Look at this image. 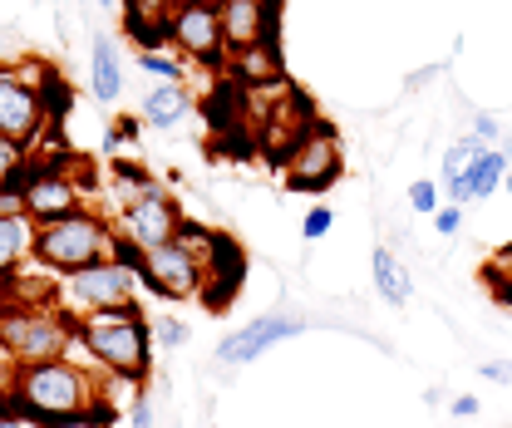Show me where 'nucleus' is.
<instances>
[{
  "instance_id": "412c9836",
  "label": "nucleus",
  "mask_w": 512,
  "mask_h": 428,
  "mask_svg": "<svg viewBox=\"0 0 512 428\" xmlns=\"http://www.w3.org/2000/svg\"><path fill=\"white\" fill-rule=\"evenodd\" d=\"M25 183H30V143L0 133V187H25Z\"/></svg>"
},
{
  "instance_id": "a878e982",
  "label": "nucleus",
  "mask_w": 512,
  "mask_h": 428,
  "mask_svg": "<svg viewBox=\"0 0 512 428\" xmlns=\"http://www.w3.org/2000/svg\"><path fill=\"white\" fill-rule=\"evenodd\" d=\"M330 227H335V212H330L325 202H316V207L306 212V222H301V237H306V242H320Z\"/></svg>"
},
{
  "instance_id": "5701e85b",
  "label": "nucleus",
  "mask_w": 512,
  "mask_h": 428,
  "mask_svg": "<svg viewBox=\"0 0 512 428\" xmlns=\"http://www.w3.org/2000/svg\"><path fill=\"white\" fill-rule=\"evenodd\" d=\"M192 340V325L188 320H178V315H163V320H153V345L158 350H183Z\"/></svg>"
},
{
  "instance_id": "423d86ee",
  "label": "nucleus",
  "mask_w": 512,
  "mask_h": 428,
  "mask_svg": "<svg viewBox=\"0 0 512 428\" xmlns=\"http://www.w3.org/2000/svg\"><path fill=\"white\" fill-rule=\"evenodd\" d=\"M138 281H143L153 296H163V301H192V296H202V286H207V261H202L188 242L173 237V242L143 251Z\"/></svg>"
},
{
  "instance_id": "7ed1b4c3",
  "label": "nucleus",
  "mask_w": 512,
  "mask_h": 428,
  "mask_svg": "<svg viewBox=\"0 0 512 428\" xmlns=\"http://www.w3.org/2000/svg\"><path fill=\"white\" fill-rule=\"evenodd\" d=\"M79 335V320L64 306H5L0 310V350L15 365H40V360H64Z\"/></svg>"
},
{
  "instance_id": "4468645a",
  "label": "nucleus",
  "mask_w": 512,
  "mask_h": 428,
  "mask_svg": "<svg viewBox=\"0 0 512 428\" xmlns=\"http://www.w3.org/2000/svg\"><path fill=\"white\" fill-rule=\"evenodd\" d=\"M15 69H20V79H30V84H35V94H40V104H45L50 123L69 114L74 94H69V79H64V69H55L50 60H15Z\"/></svg>"
},
{
  "instance_id": "f8f14e48",
  "label": "nucleus",
  "mask_w": 512,
  "mask_h": 428,
  "mask_svg": "<svg viewBox=\"0 0 512 428\" xmlns=\"http://www.w3.org/2000/svg\"><path fill=\"white\" fill-rule=\"evenodd\" d=\"M301 330H306V320H301V315H256L252 325L232 330V335L217 345V365H227V369L252 365L256 355H266V350H271V345H281V340H296Z\"/></svg>"
},
{
  "instance_id": "f03ea898",
  "label": "nucleus",
  "mask_w": 512,
  "mask_h": 428,
  "mask_svg": "<svg viewBox=\"0 0 512 428\" xmlns=\"http://www.w3.org/2000/svg\"><path fill=\"white\" fill-rule=\"evenodd\" d=\"M114 242H119L114 222L99 217V212H89V207H79V212H69L60 222H40L35 227L30 261L45 266V271H55V276H69V271H84V266L114 256Z\"/></svg>"
},
{
  "instance_id": "39448f33",
  "label": "nucleus",
  "mask_w": 512,
  "mask_h": 428,
  "mask_svg": "<svg viewBox=\"0 0 512 428\" xmlns=\"http://www.w3.org/2000/svg\"><path fill=\"white\" fill-rule=\"evenodd\" d=\"M133 291H138V271L119 256H104V261L64 276V291L55 296V306H64L79 320V315H94V310L124 306V301H133Z\"/></svg>"
},
{
  "instance_id": "72a5a7b5",
  "label": "nucleus",
  "mask_w": 512,
  "mask_h": 428,
  "mask_svg": "<svg viewBox=\"0 0 512 428\" xmlns=\"http://www.w3.org/2000/svg\"><path fill=\"white\" fill-rule=\"evenodd\" d=\"M0 428H40V424H30V419H20V414H5V419H0Z\"/></svg>"
},
{
  "instance_id": "473e14b6",
  "label": "nucleus",
  "mask_w": 512,
  "mask_h": 428,
  "mask_svg": "<svg viewBox=\"0 0 512 428\" xmlns=\"http://www.w3.org/2000/svg\"><path fill=\"white\" fill-rule=\"evenodd\" d=\"M143 5V15H173L178 10V0H138Z\"/></svg>"
},
{
  "instance_id": "f257e3e1",
  "label": "nucleus",
  "mask_w": 512,
  "mask_h": 428,
  "mask_svg": "<svg viewBox=\"0 0 512 428\" xmlns=\"http://www.w3.org/2000/svg\"><path fill=\"white\" fill-rule=\"evenodd\" d=\"M99 374L104 369L69 360V355L20 365L15 384H10V399H0V419L20 414L40 428H109L114 404H99Z\"/></svg>"
},
{
  "instance_id": "c756f323",
  "label": "nucleus",
  "mask_w": 512,
  "mask_h": 428,
  "mask_svg": "<svg viewBox=\"0 0 512 428\" xmlns=\"http://www.w3.org/2000/svg\"><path fill=\"white\" fill-rule=\"evenodd\" d=\"M25 212V187H0V217H20Z\"/></svg>"
},
{
  "instance_id": "bb28decb",
  "label": "nucleus",
  "mask_w": 512,
  "mask_h": 428,
  "mask_svg": "<svg viewBox=\"0 0 512 428\" xmlns=\"http://www.w3.org/2000/svg\"><path fill=\"white\" fill-rule=\"evenodd\" d=\"M458 227H463V207H458V202H444V207L434 212V232H439V237H458Z\"/></svg>"
},
{
  "instance_id": "6e6552de",
  "label": "nucleus",
  "mask_w": 512,
  "mask_h": 428,
  "mask_svg": "<svg viewBox=\"0 0 512 428\" xmlns=\"http://www.w3.org/2000/svg\"><path fill=\"white\" fill-rule=\"evenodd\" d=\"M188 217H183V207H178V197L168 192L163 183H153L148 178V187L133 197V202H124V217H119V237H128L133 246H163L178 237V227H183Z\"/></svg>"
},
{
  "instance_id": "4be33fe9",
  "label": "nucleus",
  "mask_w": 512,
  "mask_h": 428,
  "mask_svg": "<svg viewBox=\"0 0 512 428\" xmlns=\"http://www.w3.org/2000/svg\"><path fill=\"white\" fill-rule=\"evenodd\" d=\"M483 281H488V291H493L503 306H512V246H503V251L483 266Z\"/></svg>"
},
{
  "instance_id": "0eeeda50",
  "label": "nucleus",
  "mask_w": 512,
  "mask_h": 428,
  "mask_svg": "<svg viewBox=\"0 0 512 428\" xmlns=\"http://www.w3.org/2000/svg\"><path fill=\"white\" fill-rule=\"evenodd\" d=\"M340 173H345L340 133L316 119L301 133V143L286 153V187L291 192H325V187L340 183Z\"/></svg>"
},
{
  "instance_id": "b1692460",
  "label": "nucleus",
  "mask_w": 512,
  "mask_h": 428,
  "mask_svg": "<svg viewBox=\"0 0 512 428\" xmlns=\"http://www.w3.org/2000/svg\"><path fill=\"white\" fill-rule=\"evenodd\" d=\"M409 207L424 212V217H434V212L444 207V187L434 183V178H414V187H409Z\"/></svg>"
},
{
  "instance_id": "6ab92c4d",
  "label": "nucleus",
  "mask_w": 512,
  "mask_h": 428,
  "mask_svg": "<svg viewBox=\"0 0 512 428\" xmlns=\"http://www.w3.org/2000/svg\"><path fill=\"white\" fill-rule=\"evenodd\" d=\"M232 74L242 84H276L281 79V50H276V40H261L252 50L232 55Z\"/></svg>"
},
{
  "instance_id": "4c0bfd02",
  "label": "nucleus",
  "mask_w": 512,
  "mask_h": 428,
  "mask_svg": "<svg viewBox=\"0 0 512 428\" xmlns=\"http://www.w3.org/2000/svg\"><path fill=\"white\" fill-rule=\"evenodd\" d=\"M0 64H5V55H0Z\"/></svg>"
},
{
  "instance_id": "7c9ffc66",
  "label": "nucleus",
  "mask_w": 512,
  "mask_h": 428,
  "mask_svg": "<svg viewBox=\"0 0 512 428\" xmlns=\"http://www.w3.org/2000/svg\"><path fill=\"white\" fill-rule=\"evenodd\" d=\"M478 374H483V379H493V384H512V360H483Z\"/></svg>"
},
{
  "instance_id": "1a4fd4ad",
  "label": "nucleus",
  "mask_w": 512,
  "mask_h": 428,
  "mask_svg": "<svg viewBox=\"0 0 512 428\" xmlns=\"http://www.w3.org/2000/svg\"><path fill=\"white\" fill-rule=\"evenodd\" d=\"M173 45H178L183 60L207 64V69L232 64L227 40H222V5H207V0H178V10H173Z\"/></svg>"
},
{
  "instance_id": "ddd939ff",
  "label": "nucleus",
  "mask_w": 512,
  "mask_h": 428,
  "mask_svg": "<svg viewBox=\"0 0 512 428\" xmlns=\"http://www.w3.org/2000/svg\"><path fill=\"white\" fill-rule=\"evenodd\" d=\"M222 40L227 55L276 40V0H222Z\"/></svg>"
},
{
  "instance_id": "f704fd0d",
  "label": "nucleus",
  "mask_w": 512,
  "mask_h": 428,
  "mask_svg": "<svg viewBox=\"0 0 512 428\" xmlns=\"http://www.w3.org/2000/svg\"><path fill=\"white\" fill-rule=\"evenodd\" d=\"M99 5H104V10H119V5H124V0H99Z\"/></svg>"
},
{
  "instance_id": "20e7f679",
  "label": "nucleus",
  "mask_w": 512,
  "mask_h": 428,
  "mask_svg": "<svg viewBox=\"0 0 512 428\" xmlns=\"http://www.w3.org/2000/svg\"><path fill=\"white\" fill-rule=\"evenodd\" d=\"M79 340L89 350V365H99L104 374H124V379H148L153 369V325L143 320H79Z\"/></svg>"
},
{
  "instance_id": "2f4dec72",
  "label": "nucleus",
  "mask_w": 512,
  "mask_h": 428,
  "mask_svg": "<svg viewBox=\"0 0 512 428\" xmlns=\"http://www.w3.org/2000/svg\"><path fill=\"white\" fill-rule=\"evenodd\" d=\"M473 414H478V399L473 394H458L453 399V419H473Z\"/></svg>"
},
{
  "instance_id": "a211bd4d",
  "label": "nucleus",
  "mask_w": 512,
  "mask_h": 428,
  "mask_svg": "<svg viewBox=\"0 0 512 428\" xmlns=\"http://www.w3.org/2000/svg\"><path fill=\"white\" fill-rule=\"evenodd\" d=\"M30 246H35V222L20 212V217H0V286L10 281V271L20 261H30Z\"/></svg>"
},
{
  "instance_id": "dca6fc26",
  "label": "nucleus",
  "mask_w": 512,
  "mask_h": 428,
  "mask_svg": "<svg viewBox=\"0 0 512 428\" xmlns=\"http://www.w3.org/2000/svg\"><path fill=\"white\" fill-rule=\"evenodd\" d=\"M370 276H375V291H380L389 306H409V301H414V271H409L389 246H375V256H370Z\"/></svg>"
},
{
  "instance_id": "e433bc0d",
  "label": "nucleus",
  "mask_w": 512,
  "mask_h": 428,
  "mask_svg": "<svg viewBox=\"0 0 512 428\" xmlns=\"http://www.w3.org/2000/svg\"><path fill=\"white\" fill-rule=\"evenodd\" d=\"M207 5H222V0H207Z\"/></svg>"
},
{
  "instance_id": "2eb2a0df",
  "label": "nucleus",
  "mask_w": 512,
  "mask_h": 428,
  "mask_svg": "<svg viewBox=\"0 0 512 428\" xmlns=\"http://www.w3.org/2000/svg\"><path fill=\"white\" fill-rule=\"evenodd\" d=\"M183 119H188V89H183V79L153 84V89L143 94V123H148V128H163V133H173V128H178Z\"/></svg>"
},
{
  "instance_id": "9b49d317",
  "label": "nucleus",
  "mask_w": 512,
  "mask_h": 428,
  "mask_svg": "<svg viewBox=\"0 0 512 428\" xmlns=\"http://www.w3.org/2000/svg\"><path fill=\"white\" fill-rule=\"evenodd\" d=\"M45 128H50V114H45L35 84L20 79L15 64H0V133L35 148V138H40Z\"/></svg>"
},
{
  "instance_id": "aec40b11",
  "label": "nucleus",
  "mask_w": 512,
  "mask_h": 428,
  "mask_svg": "<svg viewBox=\"0 0 512 428\" xmlns=\"http://www.w3.org/2000/svg\"><path fill=\"white\" fill-rule=\"evenodd\" d=\"M508 168H512L508 148H483V153L473 158V173H468V192H473V202H488V197L503 187Z\"/></svg>"
},
{
  "instance_id": "cd10ccee",
  "label": "nucleus",
  "mask_w": 512,
  "mask_h": 428,
  "mask_svg": "<svg viewBox=\"0 0 512 428\" xmlns=\"http://www.w3.org/2000/svg\"><path fill=\"white\" fill-rule=\"evenodd\" d=\"M478 143H488V148H498V138H503V123L493 119V114H473V128H468Z\"/></svg>"
},
{
  "instance_id": "393cba45",
  "label": "nucleus",
  "mask_w": 512,
  "mask_h": 428,
  "mask_svg": "<svg viewBox=\"0 0 512 428\" xmlns=\"http://www.w3.org/2000/svg\"><path fill=\"white\" fill-rule=\"evenodd\" d=\"M138 69L148 74H163V79H183V55H163V50H133Z\"/></svg>"
},
{
  "instance_id": "c85d7f7f",
  "label": "nucleus",
  "mask_w": 512,
  "mask_h": 428,
  "mask_svg": "<svg viewBox=\"0 0 512 428\" xmlns=\"http://www.w3.org/2000/svg\"><path fill=\"white\" fill-rule=\"evenodd\" d=\"M128 428H153V399L138 389V399L128 404Z\"/></svg>"
},
{
  "instance_id": "9d476101",
  "label": "nucleus",
  "mask_w": 512,
  "mask_h": 428,
  "mask_svg": "<svg viewBox=\"0 0 512 428\" xmlns=\"http://www.w3.org/2000/svg\"><path fill=\"white\" fill-rule=\"evenodd\" d=\"M84 207V183L69 173V163L64 168H40L35 158H30V183H25V217L40 227V222H60L69 212H79Z\"/></svg>"
},
{
  "instance_id": "c9c22d12",
  "label": "nucleus",
  "mask_w": 512,
  "mask_h": 428,
  "mask_svg": "<svg viewBox=\"0 0 512 428\" xmlns=\"http://www.w3.org/2000/svg\"><path fill=\"white\" fill-rule=\"evenodd\" d=\"M503 187H508V197H512V168H508V178H503Z\"/></svg>"
},
{
  "instance_id": "f3484780",
  "label": "nucleus",
  "mask_w": 512,
  "mask_h": 428,
  "mask_svg": "<svg viewBox=\"0 0 512 428\" xmlns=\"http://www.w3.org/2000/svg\"><path fill=\"white\" fill-rule=\"evenodd\" d=\"M89 89H94L99 104H114L124 94V69H119V50H114L109 35H99L94 50H89Z\"/></svg>"
}]
</instances>
